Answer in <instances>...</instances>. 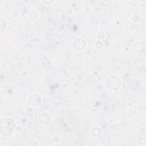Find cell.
<instances>
[{
	"mask_svg": "<svg viewBox=\"0 0 146 146\" xmlns=\"http://www.w3.org/2000/svg\"><path fill=\"white\" fill-rule=\"evenodd\" d=\"M15 123L9 118H4L1 122V133L3 136H9L14 131Z\"/></svg>",
	"mask_w": 146,
	"mask_h": 146,
	"instance_id": "1",
	"label": "cell"
}]
</instances>
